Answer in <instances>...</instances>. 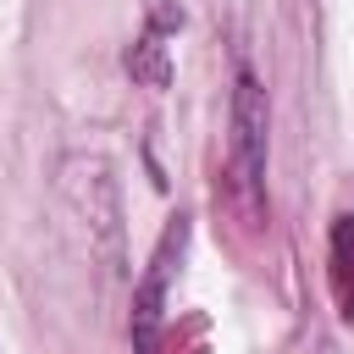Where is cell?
Wrapping results in <instances>:
<instances>
[{"mask_svg":"<svg viewBox=\"0 0 354 354\" xmlns=\"http://www.w3.org/2000/svg\"><path fill=\"white\" fill-rule=\"evenodd\" d=\"M55 188H61V205L72 210V221L83 232L88 260L105 266V271H122L127 266V249H122L127 227H122V188H116L111 160L77 149V155H66L55 166Z\"/></svg>","mask_w":354,"mask_h":354,"instance_id":"6da1fadb","label":"cell"},{"mask_svg":"<svg viewBox=\"0 0 354 354\" xmlns=\"http://www.w3.org/2000/svg\"><path fill=\"white\" fill-rule=\"evenodd\" d=\"M266 138H271V100L266 83L243 66L232 83V177L249 199H260L266 183Z\"/></svg>","mask_w":354,"mask_h":354,"instance_id":"7a4b0ae2","label":"cell"},{"mask_svg":"<svg viewBox=\"0 0 354 354\" xmlns=\"http://www.w3.org/2000/svg\"><path fill=\"white\" fill-rule=\"evenodd\" d=\"M183 243H188V216H171V227L160 232L149 271L133 293V348L138 354H155V332H160V310H166V288H171V271L183 260Z\"/></svg>","mask_w":354,"mask_h":354,"instance_id":"3957f363","label":"cell"},{"mask_svg":"<svg viewBox=\"0 0 354 354\" xmlns=\"http://www.w3.org/2000/svg\"><path fill=\"white\" fill-rule=\"evenodd\" d=\"M332 288H337L343 315L354 321V216L332 221Z\"/></svg>","mask_w":354,"mask_h":354,"instance_id":"277c9868","label":"cell"},{"mask_svg":"<svg viewBox=\"0 0 354 354\" xmlns=\"http://www.w3.org/2000/svg\"><path fill=\"white\" fill-rule=\"evenodd\" d=\"M127 72H133L138 83H149V88H166V83H171V61H166L160 33H144V39L127 50Z\"/></svg>","mask_w":354,"mask_h":354,"instance_id":"5b68a950","label":"cell"},{"mask_svg":"<svg viewBox=\"0 0 354 354\" xmlns=\"http://www.w3.org/2000/svg\"><path fill=\"white\" fill-rule=\"evenodd\" d=\"M326 354H332V348H326Z\"/></svg>","mask_w":354,"mask_h":354,"instance_id":"8992f818","label":"cell"}]
</instances>
